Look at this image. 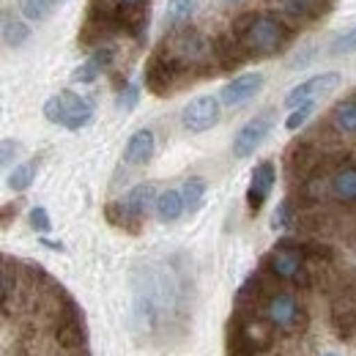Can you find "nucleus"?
Instances as JSON below:
<instances>
[{
  "instance_id": "nucleus-1",
  "label": "nucleus",
  "mask_w": 356,
  "mask_h": 356,
  "mask_svg": "<svg viewBox=\"0 0 356 356\" xmlns=\"http://www.w3.org/2000/svg\"><path fill=\"white\" fill-rule=\"evenodd\" d=\"M184 291L162 264H143L132 277V323L143 340L159 343L184 323Z\"/></svg>"
},
{
  "instance_id": "nucleus-2",
  "label": "nucleus",
  "mask_w": 356,
  "mask_h": 356,
  "mask_svg": "<svg viewBox=\"0 0 356 356\" xmlns=\"http://www.w3.org/2000/svg\"><path fill=\"white\" fill-rule=\"evenodd\" d=\"M230 31L241 39V44L250 52V58L280 55V52H285L291 47L293 36H296L293 25H288L280 14H255V11L241 14L233 22Z\"/></svg>"
},
{
  "instance_id": "nucleus-3",
  "label": "nucleus",
  "mask_w": 356,
  "mask_h": 356,
  "mask_svg": "<svg viewBox=\"0 0 356 356\" xmlns=\"http://www.w3.org/2000/svg\"><path fill=\"white\" fill-rule=\"evenodd\" d=\"M145 88L151 90L154 96H168L178 90L184 83L192 80V74L186 72V66L176 58V52L168 47V42L162 39L159 44L154 47V52L145 60Z\"/></svg>"
},
{
  "instance_id": "nucleus-4",
  "label": "nucleus",
  "mask_w": 356,
  "mask_h": 356,
  "mask_svg": "<svg viewBox=\"0 0 356 356\" xmlns=\"http://www.w3.org/2000/svg\"><path fill=\"white\" fill-rule=\"evenodd\" d=\"M271 329L268 323H261L255 312L236 310L227 321V356H258L271 346Z\"/></svg>"
},
{
  "instance_id": "nucleus-5",
  "label": "nucleus",
  "mask_w": 356,
  "mask_h": 356,
  "mask_svg": "<svg viewBox=\"0 0 356 356\" xmlns=\"http://www.w3.org/2000/svg\"><path fill=\"white\" fill-rule=\"evenodd\" d=\"M151 206H156L154 184H137L121 200H113V203L104 206V217H107L110 225H115V227H121L127 233H140L143 220H145Z\"/></svg>"
},
{
  "instance_id": "nucleus-6",
  "label": "nucleus",
  "mask_w": 356,
  "mask_h": 356,
  "mask_svg": "<svg viewBox=\"0 0 356 356\" xmlns=\"http://www.w3.org/2000/svg\"><path fill=\"white\" fill-rule=\"evenodd\" d=\"M261 315L274 332L282 334H296L307 326V310L302 307V302L291 291L280 288H274L266 296V302L261 305Z\"/></svg>"
},
{
  "instance_id": "nucleus-7",
  "label": "nucleus",
  "mask_w": 356,
  "mask_h": 356,
  "mask_svg": "<svg viewBox=\"0 0 356 356\" xmlns=\"http://www.w3.org/2000/svg\"><path fill=\"white\" fill-rule=\"evenodd\" d=\"M44 118L69 132H80L93 121V104H90V99L74 93V90H60L44 102Z\"/></svg>"
},
{
  "instance_id": "nucleus-8",
  "label": "nucleus",
  "mask_w": 356,
  "mask_h": 356,
  "mask_svg": "<svg viewBox=\"0 0 356 356\" xmlns=\"http://www.w3.org/2000/svg\"><path fill=\"white\" fill-rule=\"evenodd\" d=\"M261 268L266 274H271L274 280L296 285V288H310L312 285V274L305 264V258H299L296 252L282 250V247H274L271 252H266L264 261H261Z\"/></svg>"
},
{
  "instance_id": "nucleus-9",
  "label": "nucleus",
  "mask_w": 356,
  "mask_h": 356,
  "mask_svg": "<svg viewBox=\"0 0 356 356\" xmlns=\"http://www.w3.org/2000/svg\"><path fill=\"white\" fill-rule=\"evenodd\" d=\"M220 115H222V102H220V96L206 93V96L192 99V102L184 107L181 121H184V129H186V132L200 134V132H209L211 127H217Z\"/></svg>"
},
{
  "instance_id": "nucleus-10",
  "label": "nucleus",
  "mask_w": 356,
  "mask_h": 356,
  "mask_svg": "<svg viewBox=\"0 0 356 356\" xmlns=\"http://www.w3.org/2000/svg\"><path fill=\"white\" fill-rule=\"evenodd\" d=\"M340 83H343V74L340 72L315 74V77H310V80H305V83H299V86H293V88L288 90L282 104L288 110H296V107H302L307 102H315L318 96H326V93H332L334 88H340Z\"/></svg>"
},
{
  "instance_id": "nucleus-11",
  "label": "nucleus",
  "mask_w": 356,
  "mask_h": 356,
  "mask_svg": "<svg viewBox=\"0 0 356 356\" xmlns=\"http://www.w3.org/2000/svg\"><path fill=\"white\" fill-rule=\"evenodd\" d=\"M271 132V113H261V115H255V118H250L238 132L233 137V156L236 159H247V156H252L258 148H261V143L268 137Z\"/></svg>"
},
{
  "instance_id": "nucleus-12",
  "label": "nucleus",
  "mask_w": 356,
  "mask_h": 356,
  "mask_svg": "<svg viewBox=\"0 0 356 356\" xmlns=\"http://www.w3.org/2000/svg\"><path fill=\"white\" fill-rule=\"evenodd\" d=\"M274 184H277V168H274V162L264 159L261 165H255V170L250 176V186H247V209H250L252 217L266 206Z\"/></svg>"
},
{
  "instance_id": "nucleus-13",
  "label": "nucleus",
  "mask_w": 356,
  "mask_h": 356,
  "mask_svg": "<svg viewBox=\"0 0 356 356\" xmlns=\"http://www.w3.org/2000/svg\"><path fill=\"white\" fill-rule=\"evenodd\" d=\"M277 14L288 22V25H305V22H315L321 17L329 14L332 0H277Z\"/></svg>"
},
{
  "instance_id": "nucleus-14",
  "label": "nucleus",
  "mask_w": 356,
  "mask_h": 356,
  "mask_svg": "<svg viewBox=\"0 0 356 356\" xmlns=\"http://www.w3.org/2000/svg\"><path fill=\"white\" fill-rule=\"evenodd\" d=\"M264 83H266V77H264L261 72L238 74V77H233V80L220 90V102H222L225 107H241V104H247L250 99H255V96L261 93Z\"/></svg>"
},
{
  "instance_id": "nucleus-15",
  "label": "nucleus",
  "mask_w": 356,
  "mask_h": 356,
  "mask_svg": "<svg viewBox=\"0 0 356 356\" xmlns=\"http://www.w3.org/2000/svg\"><path fill=\"white\" fill-rule=\"evenodd\" d=\"M211 47H214V60H217V69L220 72H233V69H238V66H244L250 60V52L244 49L241 39L233 31L214 36Z\"/></svg>"
},
{
  "instance_id": "nucleus-16",
  "label": "nucleus",
  "mask_w": 356,
  "mask_h": 356,
  "mask_svg": "<svg viewBox=\"0 0 356 356\" xmlns=\"http://www.w3.org/2000/svg\"><path fill=\"white\" fill-rule=\"evenodd\" d=\"M326 189L337 203H356V165H337L326 178Z\"/></svg>"
},
{
  "instance_id": "nucleus-17",
  "label": "nucleus",
  "mask_w": 356,
  "mask_h": 356,
  "mask_svg": "<svg viewBox=\"0 0 356 356\" xmlns=\"http://www.w3.org/2000/svg\"><path fill=\"white\" fill-rule=\"evenodd\" d=\"M329 127L337 134H343V137H356V93L332 104Z\"/></svg>"
},
{
  "instance_id": "nucleus-18",
  "label": "nucleus",
  "mask_w": 356,
  "mask_h": 356,
  "mask_svg": "<svg viewBox=\"0 0 356 356\" xmlns=\"http://www.w3.org/2000/svg\"><path fill=\"white\" fill-rule=\"evenodd\" d=\"M156 151V137L151 129H137V132L127 140V148H124V162L127 165H145L151 162Z\"/></svg>"
},
{
  "instance_id": "nucleus-19",
  "label": "nucleus",
  "mask_w": 356,
  "mask_h": 356,
  "mask_svg": "<svg viewBox=\"0 0 356 356\" xmlns=\"http://www.w3.org/2000/svg\"><path fill=\"white\" fill-rule=\"evenodd\" d=\"M277 247L291 250V252H296L305 261H332V255H334L329 244L315 241V238H280Z\"/></svg>"
},
{
  "instance_id": "nucleus-20",
  "label": "nucleus",
  "mask_w": 356,
  "mask_h": 356,
  "mask_svg": "<svg viewBox=\"0 0 356 356\" xmlns=\"http://www.w3.org/2000/svg\"><path fill=\"white\" fill-rule=\"evenodd\" d=\"M154 211H156L159 222H176V220H181V214L186 211V203H184L181 189H165V192H159Z\"/></svg>"
},
{
  "instance_id": "nucleus-21",
  "label": "nucleus",
  "mask_w": 356,
  "mask_h": 356,
  "mask_svg": "<svg viewBox=\"0 0 356 356\" xmlns=\"http://www.w3.org/2000/svg\"><path fill=\"white\" fill-rule=\"evenodd\" d=\"M58 6H60L58 0H17V8L31 22H44V19H49Z\"/></svg>"
},
{
  "instance_id": "nucleus-22",
  "label": "nucleus",
  "mask_w": 356,
  "mask_h": 356,
  "mask_svg": "<svg viewBox=\"0 0 356 356\" xmlns=\"http://www.w3.org/2000/svg\"><path fill=\"white\" fill-rule=\"evenodd\" d=\"M28 36H31V28H28L25 22H19V19H11L8 11H6V14H3V44L14 49V47L25 44Z\"/></svg>"
},
{
  "instance_id": "nucleus-23",
  "label": "nucleus",
  "mask_w": 356,
  "mask_h": 356,
  "mask_svg": "<svg viewBox=\"0 0 356 356\" xmlns=\"http://www.w3.org/2000/svg\"><path fill=\"white\" fill-rule=\"evenodd\" d=\"M181 195H184V203H186V211H197L203 197H206V181L200 176H189L181 186Z\"/></svg>"
},
{
  "instance_id": "nucleus-24",
  "label": "nucleus",
  "mask_w": 356,
  "mask_h": 356,
  "mask_svg": "<svg viewBox=\"0 0 356 356\" xmlns=\"http://www.w3.org/2000/svg\"><path fill=\"white\" fill-rule=\"evenodd\" d=\"M36 170H39V162H36V159L17 165V168L8 173V186H11L14 192H25V189L33 184V178H36Z\"/></svg>"
},
{
  "instance_id": "nucleus-25",
  "label": "nucleus",
  "mask_w": 356,
  "mask_h": 356,
  "mask_svg": "<svg viewBox=\"0 0 356 356\" xmlns=\"http://www.w3.org/2000/svg\"><path fill=\"white\" fill-rule=\"evenodd\" d=\"M195 6H197V0H170L168 3V11H165V22L170 28H181L195 14Z\"/></svg>"
},
{
  "instance_id": "nucleus-26",
  "label": "nucleus",
  "mask_w": 356,
  "mask_h": 356,
  "mask_svg": "<svg viewBox=\"0 0 356 356\" xmlns=\"http://www.w3.org/2000/svg\"><path fill=\"white\" fill-rule=\"evenodd\" d=\"M17 280H19L17 264H14L11 258H3V310L6 312H8L11 299H14V293H17Z\"/></svg>"
},
{
  "instance_id": "nucleus-27",
  "label": "nucleus",
  "mask_w": 356,
  "mask_h": 356,
  "mask_svg": "<svg viewBox=\"0 0 356 356\" xmlns=\"http://www.w3.org/2000/svg\"><path fill=\"white\" fill-rule=\"evenodd\" d=\"M102 72H104V66H102V63H99V60L90 55L86 63H80V66L72 72V80H74V83H83V86H88V83H93V80H96Z\"/></svg>"
},
{
  "instance_id": "nucleus-28",
  "label": "nucleus",
  "mask_w": 356,
  "mask_h": 356,
  "mask_svg": "<svg viewBox=\"0 0 356 356\" xmlns=\"http://www.w3.org/2000/svg\"><path fill=\"white\" fill-rule=\"evenodd\" d=\"M312 110H315V102H307V104H302V107L291 110V115L285 118V129H288V132H296V129H302V127L307 124V118L312 115Z\"/></svg>"
},
{
  "instance_id": "nucleus-29",
  "label": "nucleus",
  "mask_w": 356,
  "mask_h": 356,
  "mask_svg": "<svg viewBox=\"0 0 356 356\" xmlns=\"http://www.w3.org/2000/svg\"><path fill=\"white\" fill-rule=\"evenodd\" d=\"M329 52H332V55H351V52H356V25L348 28L346 33H340V36L332 42Z\"/></svg>"
},
{
  "instance_id": "nucleus-30",
  "label": "nucleus",
  "mask_w": 356,
  "mask_h": 356,
  "mask_svg": "<svg viewBox=\"0 0 356 356\" xmlns=\"http://www.w3.org/2000/svg\"><path fill=\"white\" fill-rule=\"evenodd\" d=\"M293 222V206H291V200L285 197L277 209H274V214H271V227L274 230H288Z\"/></svg>"
},
{
  "instance_id": "nucleus-31",
  "label": "nucleus",
  "mask_w": 356,
  "mask_h": 356,
  "mask_svg": "<svg viewBox=\"0 0 356 356\" xmlns=\"http://www.w3.org/2000/svg\"><path fill=\"white\" fill-rule=\"evenodd\" d=\"M137 102H140V88L134 83H124V88L118 93V110L132 113L134 107H137Z\"/></svg>"
},
{
  "instance_id": "nucleus-32",
  "label": "nucleus",
  "mask_w": 356,
  "mask_h": 356,
  "mask_svg": "<svg viewBox=\"0 0 356 356\" xmlns=\"http://www.w3.org/2000/svg\"><path fill=\"white\" fill-rule=\"evenodd\" d=\"M28 222H31V227H33L36 233H49V230H52V222H49V214H47L44 206H36V209H31V214H28Z\"/></svg>"
},
{
  "instance_id": "nucleus-33",
  "label": "nucleus",
  "mask_w": 356,
  "mask_h": 356,
  "mask_svg": "<svg viewBox=\"0 0 356 356\" xmlns=\"http://www.w3.org/2000/svg\"><path fill=\"white\" fill-rule=\"evenodd\" d=\"M17 154H19V145H17L14 140H8V137H6V140H3V168H8V165H11V159H14Z\"/></svg>"
},
{
  "instance_id": "nucleus-34",
  "label": "nucleus",
  "mask_w": 356,
  "mask_h": 356,
  "mask_svg": "<svg viewBox=\"0 0 356 356\" xmlns=\"http://www.w3.org/2000/svg\"><path fill=\"white\" fill-rule=\"evenodd\" d=\"M118 6H129V8H137V6H145V0H115Z\"/></svg>"
},
{
  "instance_id": "nucleus-35",
  "label": "nucleus",
  "mask_w": 356,
  "mask_h": 356,
  "mask_svg": "<svg viewBox=\"0 0 356 356\" xmlns=\"http://www.w3.org/2000/svg\"><path fill=\"white\" fill-rule=\"evenodd\" d=\"M42 244H44V247H49V250H58V252H63V244H60V241H47V238H42Z\"/></svg>"
},
{
  "instance_id": "nucleus-36",
  "label": "nucleus",
  "mask_w": 356,
  "mask_h": 356,
  "mask_svg": "<svg viewBox=\"0 0 356 356\" xmlns=\"http://www.w3.org/2000/svg\"><path fill=\"white\" fill-rule=\"evenodd\" d=\"M225 6H236V3H241V0H222Z\"/></svg>"
},
{
  "instance_id": "nucleus-37",
  "label": "nucleus",
  "mask_w": 356,
  "mask_h": 356,
  "mask_svg": "<svg viewBox=\"0 0 356 356\" xmlns=\"http://www.w3.org/2000/svg\"><path fill=\"white\" fill-rule=\"evenodd\" d=\"M321 356H337V354H321Z\"/></svg>"
},
{
  "instance_id": "nucleus-38",
  "label": "nucleus",
  "mask_w": 356,
  "mask_h": 356,
  "mask_svg": "<svg viewBox=\"0 0 356 356\" xmlns=\"http://www.w3.org/2000/svg\"><path fill=\"white\" fill-rule=\"evenodd\" d=\"M58 3H63V0H58Z\"/></svg>"
}]
</instances>
